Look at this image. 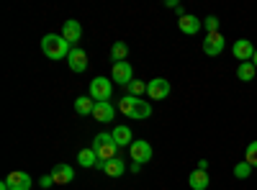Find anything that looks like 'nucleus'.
I'll return each mask as SVG.
<instances>
[{"label":"nucleus","mask_w":257,"mask_h":190,"mask_svg":"<svg viewBox=\"0 0 257 190\" xmlns=\"http://www.w3.org/2000/svg\"><path fill=\"white\" fill-rule=\"evenodd\" d=\"M147 95L152 98V100H165L170 95V82L165 77H155V80H149L147 82Z\"/></svg>","instance_id":"nucleus-6"},{"label":"nucleus","mask_w":257,"mask_h":190,"mask_svg":"<svg viewBox=\"0 0 257 190\" xmlns=\"http://www.w3.org/2000/svg\"><path fill=\"white\" fill-rule=\"evenodd\" d=\"M203 29H206L208 34H216V31H219V18H216V16L203 18Z\"/></svg>","instance_id":"nucleus-26"},{"label":"nucleus","mask_w":257,"mask_h":190,"mask_svg":"<svg viewBox=\"0 0 257 190\" xmlns=\"http://www.w3.org/2000/svg\"><path fill=\"white\" fill-rule=\"evenodd\" d=\"M111 80L113 82H118V85H128V82L134 80V70H132V65L128 62H118V65H113V72H111Z\"/></svg>","instance_id":"nucleus-10"},{"label":"nucleus","mask_w":257,"mask_h":190,"mask_svg":"<svg viewBox=\"0 0 257 190\" xmlns=\"http://www.w3.org/2000/svg\"><path fill=\"white\" fill-rule=\"evenodd\" d=\"M118 149H121V146L113 141L111 134H98V136L93 139V152L98 154V164H100V162H108V159H113V157H118Z\"/></svg>","instance_id":"nucleus-3"},{"label":"nucleus","mask_w":257,"mask_h":190,"mask_svg":"<svg viewBox=\"0 0 257 190\" xmlns=\"http://www.w3.org/2000/svg\"><path fill=\"white\" fill-rule=\"evenodd\" d=\"M254 75H257V67L252 65V62H239V67H237V77H239L242 82H252V80H254Z\"/></svg>","instance_id":"nucleus-21"},{"label":"nucleus","mask_w":257,"mask_h":190,"mask_svg":"<svg viewBox=\"0 0 257 190\" xmlns=\"http://www.w3.org/2000/svg\"><path fill=\"white\" fill-rule=\"evenodd\" d=\"M111 136L118 146H132L134 144V136H132V129H128V126H116Z\"/></svg>","instance_id":"nucleus-18"},{"label":"nucleus","mask_w":257,"mask_h":190,"mask_svg":"<svg viewBox=\"0 0 257 190\" xmlns=\"http://www.w3.org/2000/svg\"><path fill=\"white\" fill-rule=\"evenodd\" d=\"M98 167H100V170L108 175V177H121V175L126 172V162H123L121 157H113V159H108V162H100Z\"/></svg>","instance_id":"nucleus-14"},{"label":"nucleus","mask_w":257,"mask_h":190,"mask_svg":"<svg viewBox=\"0 0 257 190\" xmlns=\"http://www.w3.org/2000/svg\"><path fill=\"white\" fill-rule=\"evenodd\" d=\"M231 54L237 57L239 62H252V57H254V47H252V41H249V39H239V41H234Z\"/></svg>","instance_id":"nucleus-11"},{"label":"nucleus","mask_w":257,"mask_h":190,"mask_svg":"<svg viewBox=\"0 0 257 190\" xmlns=\"http://www.w3.org/2000/svg\"><path fill=\"white\" fill-rule=\"evenodd\" d=\"M62 36H64V41L72 47V44H77L80 41V36H82V26L77 24V21H64V26H62Z\"/></svg>","instance_id":"nucleus-16"},{"label":"nucleus","mask_w":257,"mask_h":190,"mask_svg":"<svg viewBox=\"0 0 257 190\" xmlns=\"http://www.w3.org/2000/svg\"><path fill=\"white\" fill-rule=\"evenodd\" d=\"M52 177H54V185H70L75 180V170L70 164H54Z\"/></svg>","instance_id":"nucleus-15"},{"label":"nucleus","mask_w":257,"mask_h":190,"mask_svg":"<svg viewBox=\"0 0 257 190\" xmlns=\"http://www.w3.org/2000/svg\"><path fill=\"white\" fill-rule=\"evenodd\" d=\"M244 162L252 164V170L257 167V141H249V144H247V149H244Z\"/></svg>","instance_id":"nucleus-25"},{"label":"nucleus","mask_w":257,"mask_h":190,"mask_svg":"<svg viewBox=\"0 0 257 190\" xmlns=\"http://www.w3.org/2000/svg\"><path fill=\"white\" fill-rule=\"evenodd\" d=\"M6 182H8L11 190H31V185H34L31 175H29V172H21V170H13V172L6 177Z\"/></svg>","instance_id":"nucleus-9"},{"label":"nucleus","mask_w":257,"mask_h":190,"mask_svg":"<svg viewBox=\"0 0 257 190\" xmlns=\"http://www.w3.org/2000/svg\"><path fill=\"white\" fill-rule=\"evenodd\" d=\"M118 111L128 118H134V121H142V118L152 116V103H147L142 98H134V95H123L118 100Z\"/></svg>","instance_id":"nucleus-1"},{"label":"nucleus","mask_w":257,"mask_h":190,"mask_svg":"<svg viewBox=\"0 0 257 190\" xmlns=\"http://www.w3.org/2000/svg\"><path fill=\"white\" fill-rule=\"evenodd\" d=\"M93 118L98 123H111L116 118V108L111 103H95V108H93Z\"/></svg>","instance_id":"nucleus-13"},{"label":"nucleus","mask_w":257,"mask_h":190,"mask_svg":"<svg viewBox=\"0 0 257 190\" xmlns=\"http://www.w3.org/2000/svg\"><path fill=\"white\" fill-rule=\"evenodd\" d=\"M126 54H128V47L123 44V41H116V44L111 47V62H113V65L126 62Z\"/></svg>","instance_id":"nucleus-22"},{"label":"nucleus","mask_w":257,"mask_h":190,"mask_svg":"<svg viewBox=\"0 0 257 190\" xmlns=\"http://www.w3.org/2000/svg\"><path fill=\"white\" fill-rule=\"evenodd\" d=\"M126 90H128V95L142 98V95L147 93V82H144V80H132V82L126 85Z\"/></svg>","instance_id":"nucleus-23"},{"label":"nucleus","mask_w":257,"mask_h":190,"mask_svg":"<svg viewBox=\"0 0 257 190\" xmlns=\"http://www.w3.org/2000/svg\"><path fill=\"white\" fill-rule=\"evenodd\" d=\"M111 95H113V80H108V77L90 80V98L95 103H108Z\"/></svg>","instance_id":"nucleus-4"},{"label":"nucleus","mask_w":257,"mask_h":190,"mask_svg":"<svg viewBox=\"0 0 257 190\" xmlns=\"http://www.w3.org/2000/svg\"><path fill=\"white\" fill-rule=\"evenodd\" d=\"M201 26H203V21H201L198 16L185 13V16H180V18H178V29H180L185 36H196V34L201 31Z\"/></svg>","instance_id":"nucleus-8"},{"label":"nucleus","mask_w":257,"mask_h":190,"mask_svg":"<svg viewBox=\"0 0 257 190\" xmlns=\"http://www.w3.org/2000/svg\"><path fill=\"white\" fill-rule=\"evenodd\" d=\"M77 164H80V167H98V154L93 152V146L77 152Z\"/></svg>","instance_id":"nucleus-20"},{"label":"nucleus","mask_w":257,"mask_h":190,"mask_svg":"<svg viewBox=\"0 0 257 190\" xmlns=\"http://www.w3.org/2000/svg\"><path fill=\"white\" fill-rule=\"evenodd\" d=\"M224 47H226V39H224L221 31H216V34H206V39H203V54H208V57H219V54L224 52Z\"/></svg>","instance_id":"nucleus-5"},{"label":"nucleus","mask_w":257,"mask_h":190,"mask_svg":"<svg viewBox=\"0 0 257 190\" xmlns=\"http://www.w3.org/2000/svg\"><path fill=\"white\" fill-rule=\"evenodd\" d=\"M0 190H11V187H8V182H6V180H3V182H0Z\"/></svg>","instance_id":"nucleus-28"},{"label":"nucleus","mask_w":257,"mask_h":190,"mask_svg":"<svg viewBox=\"0 0 257 190\" xmlns=\"http://www.w3.org/2000/svg\"><path fill=\"white\" fill-rule=\"evenodd\" d=\"M52 185H54V177L52 175H44V177L39 180V187H52Z\"/></svg>","instance_id":"nucleus-27"},{"label":"nucleus","mask_w":257,"mask_h":190,"mask_svg":"<svg viewBox=\"0 0 257 190\" xmlns=\"http://www.w3.org/2000/svg\"><path fill=\"white\" fill-rule=\"evenodd\" d=\"M41 52H44L49 59L59 62V59H64V57H70L72 47L64 41L62 34H47L44 39H41Z\"/></svg>","instance_id":"nucleus-2"},{"label":"nucleus","mask_w":257,"mask_h":190,"mask_svg":"<svg viewBox=\"0 0 257 190\" xmlns=\"http://www.w3.org/2000/svg\"><path fill=\"white\" fill-rule=\"evenodd\" d=\"M128 152H132V159H134V162L144 164V162L152 159V144L144 141V139H137L132 146H128Z\"/></svg>","instance_id":"nucleus-7"},{"label":"nucleus","mask_w":257,"mask_h":190,"mask_svg":"<svg viewBox=\"0 0 257 190\" xmlns=\"http://www.w3.org/2000/svg\"><path fill=\"white\" fill-rule=\"evenodd\" d=\"M252 65L257 67V49H254V57H252Z\"/></svg>","instance_id":"nucleus-29"},{"label":"nucleus","mask_w":257,"mask_h":190,"mask_svg":"<svg viewBox=\"0 0 257 190\" xmlns=\"http://www.w3.org/2000/svg\"><path fill=\"white\" fill-rule=\"evenodd\" d=\"M188 185H190L193 190H206V187L211 185L208 172H206V170H193V172H190V177H188Z\"/></svg>","instance_id":"nucleus-17"},{"label":"nucleus","mask_w":257,"mask_h":190,"mask_svg":"<svg viewBox=\"0 0 257 190\" xmlns=\"http://www.w3.org/2000/svg\"><path fill=\"white\" fill-rule=\"evenodd\" d=\"M93 108H95V100L90 95H80L75 100V113L77 116H93Z\"/></svg>","instance_id":"nucleus-19"},{"label":"nucleus","mask_w":257,"mask_h":190,"mask_svg":"<svg viewBox=\"0 0 257 190\" xmlns=\"http://www.w3.org/2000/svg\"><path fill=\"white\" fill-rule=\"evenodd\" d=\"M67 59H70V70H72V72L80 75V72L88 70V54H85L80 47H72V52H70Z\"/></svg>","instance_id":"nucleus-12"},{"label":"nucleus","mask_w":257,"mask_h":190,"mask_svg":"<svg viewBox=\"0 0 257 190\" xmlns=\"http://www.w3.org/2000/svg\"><path fill=\"white\" fill-rule=\"evenodd\" d=\"M249 175H252V164H247L244 159L234 164V177H237V180H247Z\"/></svg>","instance_id":"nucleus-24"}]
</instances>
